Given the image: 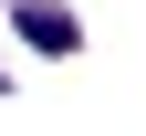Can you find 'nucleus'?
Listing matches in <instances>:
<instances>
[{
	"instance_id": "f257e3e1",
	"label": "nucleus",
	"mask_w": 146,
	"mask_h": 136,
	"mask_svg": "<svg viewBox=\"0 0 146 136\" xmlns=\"http://www.w3.org/2000/svg\"><path fill=\"white\" fill-rule=\"evenodd\" d=\"M11 31H21L31 52H52V63H63V52H84V21H73L63 0H21V11H11Z\"/></svg>"
}]
</instances>
